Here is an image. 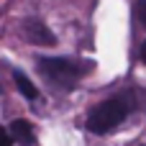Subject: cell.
Masks as SVG:
<instances>
[{
    "label": "cell",
    "instance_id": "obj_8",
    "mask_svg": "<svg viewBox=\"0 0 146 146\" xmlns=\"http://www.w3.org/2000/svg\"><path fill=\"white\" fill-rule=\"evenodd\" d=\"M139 56H141V62H144V64H146V41H144V44H141V51H139Z\"/></svg>",
    "mask_w": 146,
    "mask_h": 146
},
{
    "label": "cell",
    "instance_id": "obj_1",
    "mask_svg": "<svg viewBox=\"0 0 146 146\" xmlns=\"http://www.w3.org/2000/svg\"><path fill=\"white\" fill-rule=\"evenodd\" d=\"M133 108H136V103H133V95H131V92L113 95V98L103 100L100 105H95V108L90 110L85 126H87V131H92V133H98V136L110 133L113 128H118V126L131 115Z\"/></svg>",
    "mask_w": 146,
    "mask_h": 146
},
{
    "label": "cell",
    "instance_id": "obj_5",
    "mask_svg": "<svg viewBox=\"0 0 146 146\" xmlns=\"http://www.w3.org/2000/svg\"><path fill=\"white\" fill-rule=\"evenodd\" d=\"M13 80H15V85H18V90H21V95H23L26 100H31V103H33V100H38V90H36V85H33L23 72H18V69H15V72H13Z\"/></svg>",
    "mask_w": 146,
    "mask_h": 146
},
{
    "label": "cell",
    "instance_id": "obj_6",
    "mask_svg": "<svg viewBox=\"0 0 146 146\" xmlns=\"http://www.w3.org/2000/svg\"><path fill=\"white\" fill-rule=\"evenodd\" d=\"M133 15H136V21L146 28V0H136L133 3Z\"/></svg>",
    "mask_w": 146,
    "mask_h": 146
},
{
    "label": "cell",
    "instance_id": "obj_9",
    "mask_svg": "<svg viewBox=\"0 0 146 146\" xmlns=\"http://www.w3.org/2000/svg\"><path fill=\"white\" fill-rule=\"evenodd\" d=\"M141 100H144V110H146V90H141Z\"/></svg>",
    "mask_w": 146,
    "mask_h": 146
},
{
    "label": "cell",
    "instance_id": "obj_4",
    "mask_svg": "<svg viewBox=\"0 0 146 146\" xmlns=\"http://www.w3.org/2000/svg\"><path fill=\"white\" fill-rule=\"evenodd\" d=\"M8 128H10V133L15 136V141H18L21 146H33V144H36V131H33V126H31L28 121L15 118Z\"/></svg>",
    "mask_w": 146,
    "mask_h": 146
},
{
    "label": "cell",
    "instance_id": "obj_2",
    "mask_svg": "<svg viewBox=\"0 0 146 146\" xmlns=\"http://www.w3.org/2000/svg\"><path fill=\"white\" fill-rule=\"evenodd\" d=\"M36 67H38V74L56 90H72L87 72L85 64L69 56H38Z\"/></svg>",
    "mask_w": 146,
    "mask_h": 146
},
{
    "label": "cell",
    "instance_id": "obj_3",
    "mask_svg": "<svg viewBox=\"0 0 146 146\" xmlns=\"http://www.w3.org/2000/svg\"><path fill=\"white\" fill-rule=\"evenodd\" d=\"M21 36L33 46H54L56 44V36L41 18H26L21 23Z\"/></svg>",
    "mask_w": 146,
    "mask_h": 146
},
{
    "label": "cell",
    "instance_id": "obj_7",
    "mask_svg": "<svg viewBox=\"0 0 146 146\" xmlns=\"http://www.w3.org/2000/svg\"><path fill=\"white\" fill-rule=\"evenodd\" d=\"M0 139H3L0 146H13V139H15V136L10 133V128H3V131H0Z\"/></svg>",
    "mask_w": 146,
    "mask_h": 146
}]
</instances>
